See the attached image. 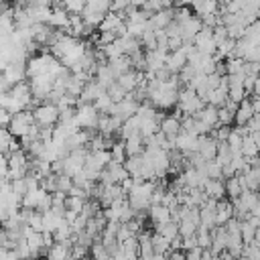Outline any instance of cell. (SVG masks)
<instances>
[{
  "instance_id": "6da1fadb",
  "label": "cell",
  "mask_w": 260,
  "mask_h": 260,
  "mask_svg": "<svg viewBox=\"0 0 260 260\" xmlns=\"http://www.w3.org/2000/svg\"><path fill=\"white\" fill-rule=\"evenodd\" d=\"M32 116L39 126H55L59 120V108L51 102H41L32 108Z\"/></svg>"
},
{
  "instance_id": "7a4b0ae2",
  "label": "cell",
  "mask_w": 260,
  "mask_h": 260,
  "mask_svg": "<svg viewBox=\"0 0 260 260\" xmlns=\"http://www.w3.org/2000/svg\"><path fill=\"white\" fill-rule=\"evenodd\" d=\"M2 75L8 79V83H10V85H12V83H16V81H22V79H26V63L10 61V63H6V67H4V71H2Z\"/></svg>"
},
{
  "instance_id": "3957f363",
  "label": "cell",
  "mask_w": 260,
  "mask_h": 260,
  "mask_svg": "<svg viewBox=\"0 0 260 260\" xmlns=\"http://www.w3.org/2000/svg\"><path fill=\"white\" fill-rule=\"evenodd\" d=\"M185 63H187V53H185V47H183V45H181L179 49L167 53L165 65H167V69H169L171 73H179V69H181Z\"/></svg>"
},
{
  "instance_id": "277c9868",
  "label": "cell",
  "mask_w": 260,
  "mask_h": 260,
  "mask_svg": "<svg viewBox=\"0 0 260 260\" xmlns=\"http://www.w3.org/2000/svg\"><path fill=\"white\" fill-rule=\"evenodd\" d=\"M158 130L167 136V138H175L181 130V118L175 114H165L162 120L158 122Z\"/></svg>"
},
{
  "instance_id": "5b68a950",
  "label": "cell",
  "mask_w": 260,
  "mask_h": 260,
  "mask_svg": "<svg viewBox=\"0 0 260 260\" xmlns=\"http://www.w3.org/2000/svg\"><path fill=\"white\" fill-rule=\"evenodd\" d=\"M175 148H179L181 152H193V150H197V134L179 130V134L175 136Z\"/></svg>"
},
{
  "instance_id": "8992f818",
  "label": "cell",
  "mask_w": 260,
  "mask_h": 260,
  "mask_svg": "<svg viewBox=\"0 0 260 260\" xmlns=\"http://www.w3.org/2000/svg\"><path fill=\"white\" fill-rule=\"evenodd\" d=\"M146 211H148V219H150L154 225H156V223H165V221L171 219L169 207H165V205H160V203H150Z\"/></svg>"
},
{
  "instance_id": "52a82bcc",
  "label": "cell",
  "mask_w": 260,
  "mask_h": 260,
  "mask_svg": "<svg viewBox=\"0 0 260 260\" xmlns=\"http://www.w3.org/2000/svg\"><path fill=\"white\" fill-rule=\"evenodd\" d=\"M124 150H126V156L130 154H140L144 150V138L140 132H134L130 134L126 140H124Z\"/></svg>"
},
{
  "instance_id": "ba28073f",
  "label": "cell",
  "mask_w": 260,
  "mask_h": 260,
  "mask_svg": "<svg viewBox=\"0 0 260 260\" xmlns=\"http://www.w3.org/2000/svg\"><path fill=\"white\" fill-rule=\"evenodd\" d=\"M201 189H203L205 195H209V197H215V199L225 197V185H223V179H207V181L203 183Z\"/></svg>"
},
{
  "instance_id": "9c48e42d",
  "label": "cell",
  "mask_w": 260,
  "mask_h": 260,
  "mask_svg": "<svg viewBox=\"0 0 260 260\" xmlns=\"http://www.w3.org/2000/svg\"><path fill=\"white\" fill-rule=\"evenodd\" d=\"M49 26L53 28H67L69 24V12L65 8H51V16H49Z\"/></svg>"
},
{
  "instance_id": "30bf717a",
  "label": "cell",
  "mask_w": 260,
  "mask_h": 260,
  "mask_svg": "<svg viewBox=\"0 0 260 260\" xmlns=\"http://www.w3.org/2000/svg\"><path fill=\"white\" fill-rule=\"evenodd\" d=\"M108 67H110V69H112V73L118 77L120 73H124V71L132 69V63H130V57L122 53V55H118V57L110 59V61H108Z\"/></svg>"
},
{
  "instance_id": "8fae6325",
  "label": "cell",
  "mask_w": 260,
  "mask_h": 260,
  "mask_svg": "<svg viewBox=\"0 0 260 260\" xmlns=\"http://www.w3.org/2000/svg\"><path fill=\"white\" fill-rule=\"evenodd\" d=\"M150 244L154 250V258H165V252L169 250V240L158 232H150Z\"/></svg>"
},
{
  "instance_id": "7c38bea8",
  "label": "cell",
  "mask_w": 260,
  "mask_h": 260,
  "mask_svg": "<svg viewBox=\"0 0 260 260\" xmlns=\"http://www.w3.org/2000/svg\"><path fill=\"white\" fill-rule=\"evenodd\" d=\"M244 179H246V187L250 191H258L260 185V165H252L244 171Z\"/></svg>"
},
{
  "instance_id": "4fadbf2b",
  "label": "cell",
  "mask_w": 260,
  "mask_h": 260,
  "mask_svg": "<svg viewBox=\"0 0 260 260\" xmlns=\"http://www.w3.org/2000/svg\"><path fill=\"white\" fill-rule=\"evenodd\" d=\"M223 185H225V197L232 199V197H238L242 193V187H240V181L236 175H230L223 179Z\"/></svg>"
},
{
  "instance_id": "5bb4252c",
  "label": "cell",
  "mask_w": 260,
  "mask_h": 260,
  "mask_svg": "<svg viewBox=\"0 0 260 260\" xmlns=\"http://www.w3.org/2000/svg\"><path fill=\"white\" fill-rule=\"evenodd\" d=\"M126 158V150H124V140L122 138H116L110 146V160H116V162H124Z\"/></svg>"
},
{
  "instance_id": "9a60e30c",
  "label": "cell",
  "mask_w": 260,
  "mask_h": 260,
  "mask_svg": "<svg viewBox=\"0 0 260 260\" xmlns=\"http://www.w3.org/2000/svg\"><path fill=\"white\" fill-rule=\"evenodd\" d=\"M51 234H53V240H55V242H63V240H69V238L73 240V236H71V225H69L65 219H61L59 225H57Z\"/></svg>"
},
{
  "instance_id": "2e32d148",
  "label": "cell",
  "mask_w": 260,
  "mask_h": 260,
  "mask_svg": "<svg viewBox=\"0 0 260 260\" xmlns=\"http://www.w3.org/2000/svg\"><path fill=\"white\" fill-rule=\"evenodd\" d=\"M199 223L205 228H213L215 225V209L213 207H199Z\"/></svg>"
},
{
  "instance_id": "e0dca14e",
  "label": "cell",
  "mask_w": 260,
  "mask_h": 260,
  "mask_svg": "<svg viewBox=\"0 0 260 260\" xmlns=\"http://www.w3.org/2000/svg\"><path fill=\"white\" fill-rule=\"evenodd\" d=\"M258 142H254V138L250 136V134H246L244 138H242V144H240V150H242V154L244 156H254V154H258Z\"/></svg>"
},
{
  "instance_id": "ac0fdd59",
  "label": "cell",
  "mask_w": 260,
  "mask_h": 260,
  "mask_svg": "<svg viewBox=\"0 0 260 260\" xmlns=\"http://www.w3.org/2000/svg\"><path fill=\"white\" fill-rule=\"evenodd\" d=\"M156 130H158V122L154 120V116L152 118H142L140 116V128H138V132L142 134V138L148 136V134H152V132H156Z\"/></svg>"
},
{
  "instance_id": "d6986e66",
  "label": "cell",
  "mask_w": 260,
  "mask_h": 260,
  "mask_svg": "<svg viewBox=\"0 0 260 260\" xmlns=\"http://www.w3.org/2000/svg\"><path fill=\"white\" fill-rule=\"evenodd\" d=\"M106 93L112 98V102H120V100H122V98H124L128 91H126V89H124V87H122V85H120V83L114 79L110 85H106Z\"/></svg>"
},
{
  "instance_id": "ffe728a7",
  "label": "cell",
  "mask_w": 260,
  "mask_h": 260,
  "mask_svg": "<svg viewBox=\"0 0 260 260\" xmlns=\"http://www.w3.org/2000/svg\"><path fill=\"white\" fill-rule=\"evenodd\" d=\"M256 230H258V228H254V225H252V223H248L246 219H242V221H240V236H242L244 244H248V242H252V240H254Z\"/></svg>"
},
{
  "instance_id": "44dd1931",
  "label": "cell",
  "mask_w": 260,
  "mask_h": 260,
  "mask_svg": "<svg viewBox=\"0 0 260 260\" xmlns=\"http://www.w3.org/2000/svg\"><path fill=\"white\" fill-rule=\"evenodd\" d=\"M205 175H207L209 179H223V175H221V165H219L215 158L207 160V162H205Z\"/></svg>"
},
{
  "instance_id": "7402d4cb",
  "label": "cell",
  "mask_w": 260,
  "mask_h": 260,
  "mask_svg": "<svg viewBox=\"0 0 260 260\" xmlns=\"http://www.w3.org/2000/svg\"><path fill=\"white\" fill-rule=\"evenodd\" d=\"M89 254H91L93 258H98V260H102V258H110V254H108V250L104 248V244L100 242V238H95V240L89 244Z\"/></svg>"
},
{
  "instance_id": "603a6c76",
  "label": "cell",
  "mask_w": 260,
  "mask_h": 260,
  "mask_svg": "<svg viewBox=\"0 0 260 260\" xmlns=\"http://www.w3.org/2000/svg\"><path fill=\"white\" fill-rule=\"evenodd\" d=\"M91 104H93V108H95L98 112H106V114H108V110H110V106H112V98L104 91V93H100Z\"/></svg>"
},
{
  "instance_id": "cb8c5ba5",
  "label": "cell",
  "mask_w": 260,
  "mask_h": 260,
  "mask_svg": "<svg viewBox=\"0 0 260 260\" xmlns=\"http://www.w3.org/2000/svg\"><path fill=\"white\" fill-rule=\"evenodd\" d=\"M83 201L85 197H79V195H65V209H73V211H81L83 207Z\"/></svg>"
},
{
  "instance_id": "d4e9b609",
  "label": "cell",
  "mask_w": 260,
  "mask_h": 260,
  "mask_svg": "<svg viewBox=\"0 0 260 260\" xmlns=\"http://www.w3.org/2000/svg\"><path fill=\"white\" fill-rule=\"evenodd\" d=\"M195 230H197V225H195L191 219H185V217H183V219L179 221V236H181V238L193 236V234H195Z\"/></svg>"
},
{
  "instance_id": "484cf974",
  "label": "cell",
  "mask_w": 260,
  "mask_h": 260,
  "mask_svg": "<svg viewBox=\"0 0 260 260\" xmlns=\"http://www.w3.org/2000/svg\"><path fill=\"white\" fill-rule=\"evenodd\" d=\"M71 185H73L71 175H65V173H59L57 175V191H63L67 195V191L71 189Z\"/></svg>"
},
{
  "instance_id": "4316f807",
  "label": "cell",
  "mask_w": 260,
  "mask_h": 260,
  "mask_svg": "<svg viewBox=\"0 0 260 260\" xmlns=\"http://www.w3.org/2000/svg\"><path fill=\"white\" fill-rule=\"evenodd\" d=\"M217 124H228V126H232V124H234V112H230L228 108L219 106V108H217Z\"/></svg>"
},
{
  "instance_id": "83f0119b",
  "label": "cell",
  "mask_w": 260,
  "mask_h": 260,
  "mask_svg": "<svg viewBox=\"0 0 260 260\" xmlns=\"http://www.w3.org/2000/svg\"><path fill=\"white\" fill-rule=\"evenodd\" d=\"M83 8H85V0H65V10H67V12L81 14Z\"/></svg>"
},
{
  "instance_id": "f1b7e54d",
  "label": "cell",
  "mask_w": 260,
  "mask_h": 260,
  "mask_svg": "<svg viewBox=\"0 0 260 260\" xmlns=\"http://www.w3.org/2000/svg\"><path fill=\"white\" fill-rule=\"evenodd\" d=\"M10 189L16 193V195H24L26 193V183H24V177H18V179H12L10 181Z\"/></svg>"
},
{
  "instance_id": "f546056e",
  "label": "cell",
  "mask_w": 260,
  "mask_h": 260,
  "mask_svg": "<svg viewBox=\"0 0 260 260\" xmlns=\"http://www.w3.org/2000/svg\"><path fill=\"white\" fill-rule=\"evenodd\" d=\"M53 138V126H39V140L51 142Z\"/></svg>"
},
{
  "instance_id": "4dcf8cb0",
  "label": "cell",
  "mask_w": 260,
  "mask_h": 260,
  "mask_svg": "<svg viewBox=\"0 0 260 260\" xmlns=\"http://www.w3.org/2000/svg\"><path fill=\"white\" fill-rule=\"evenodd\" d=\"M181 45H183L181 35H171V37L167 39V49H169V51H175V49H179Z\"/></svg>"
},
{
  "instance_id": "1f68e13d",
  "label": "cell",
  "mask_w": 260,
  "mask_h": 260,
  "mask_svg": "<svg viewBox=\"0 0 260 260\" xmlns=\"http://www.w3.org/2000/svg\"><path fill=\"white\" fill-rule=\"evenodd\" d=\"M128 6H130L128 0H112V2H110V12H122V10H126Z\"/></svg>"
},
{
  "instance_id": "d6a6232c",
  "label": "cell",
  "mask_w": 260,
  "mask_h": 260,
  "mask_svg": "<svg viewBox=\"0 0 260 260\" xmlns=\"http://www.w3.org/2000/svg\"><path fill=\"white\" fill-rule=\"evenodd\" d=\"M185 260H201V246H193L185 250Z\"/></svg>"
},
{
  "instance_id": "836d02e7",
  "label": "cell",
  "mask_w": 260,
  "mask_h": 260,
  "mask_svg": "<svg viewBox=\"0 0 260 260\" xmlns=\"http://www.w3.org/2000/svg\"><path fill=\"white\" fill-rule=\"evenodd\" d=\"M6 171H8L6 154H4V152H0V177H6Z\"/></svg>"
},
{
  "instance_id": "e575fe53",
  "label": "cell",
  "mask_w": 260,
  "mask_h": 260,
  "mask_svg": "<svg viewBox=\"0 0 260 260\" xmlns=\"http://www.w3.org/2000/svg\"><path fill=\"white\" fill-rule=\"evenodd\" d=\"M8 122H10V114L0 106V126H8Z\"/></svg>"
},
{
  "instance_id": "d590c367",
  "label": "cell",
  "mask_w": 260,
  "mask_h": 260,
  "mask_svg": "<svg viewBox=\"0 0 260 260\" xmlns=\"http://www.w3.org/2000/svg\"><path fill=\"white\" fill-rule=\"evenodd\" d=\"M8 89H10V83H8V79L0 73V93H6Z\"/></svg>"
},
{
  "instance_id": "8d00e7d4",
  "label": "cell",
  "mask_w": 260,
  "mask_h": 260,
  "mask_svg": "<svg viewBox=\"0 0 260 260\" xmlns=\"http://www.w3.org/2000/svg\"><path fill=\"white\" fill-rule=\"evenodd\" d=\"M160 6L162 8H171L173 6V0H160Z\"/></svg>"
},
{
  "instance_id": "74e56055",
  "label": "cell",
  "mask_w": 260,
  "mask_h": 260,
  "mask_svg": "<svg viewBox=\"0 0 260 260\" xmlns=\"http://www.w3.org/2000/svg\"><path fill=\"white\" fill-rule=\"evenodd\" d=\"M217 2H219V4H223V2H225V0H217Z\"/></svg>"
}]
</instances>
